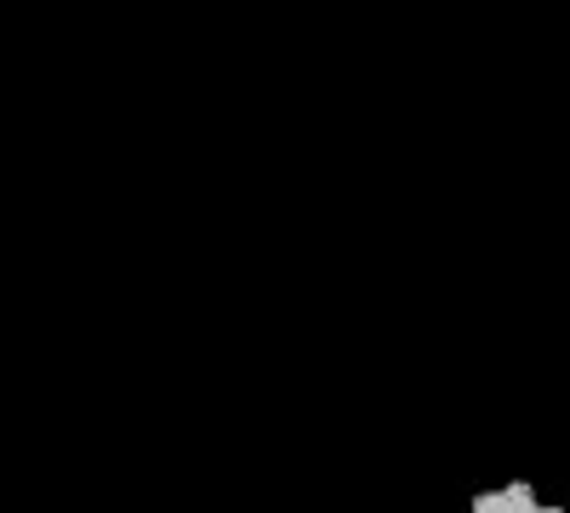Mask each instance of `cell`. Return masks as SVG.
Instances as JSON below:
<instances>
[{
  "label": "cell",
  "instance_id": "1",
  "mask_svg": "<svg viewBox=\"0 0 570 513\" xmlns=\"http://www.w3.org/2000/svg\"><path fill=\"white\" fill-rule=\"evenodd\" d=\"M473 513H508V496L502 491H480L473 496Z\"/></svg>",
  "mask_w": 570,
  "mask_h": 513
}]
</instances>
